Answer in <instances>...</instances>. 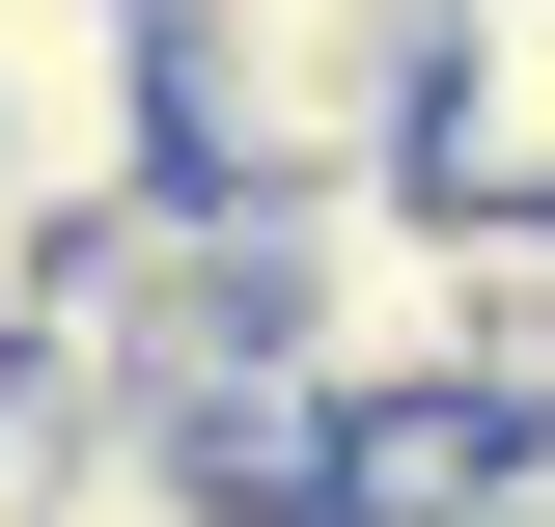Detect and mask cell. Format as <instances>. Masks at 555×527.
<instances>
[{
    "mask_svg": "<svg viewBox=\"0 0 555 527\" xmlns=\"http://www.w3.org/2000/svg\"><path fill=\"white\" fill-rule=\"evenodd\" d=\"M167 167L250 195V222L416 167V28L389 0H167Z\"/></svg>",
    "mask_w": 555,
    "mask_h": 527,
    "instance_id": "cell-1",
    "label": "cell"
},
{
    "mask_svg": "<svg viewBox=\"0 0 555 527\" xmlns=\"http://www.w3.org/2000/svg\"><path fill=\"white\" fill-rule=\"evenodd\" d=\"M0 195L28 222L167 195V0H0Z\"/></svg>",
    "mask_w": 555,
    "mask_h": 527,
    "instance_id": "cell-2",
    "label": "cell"
},
{
    "mask_svg": "<svg viewBox=\"0 0 555 527\" xmlns=\"http://www.w3.org/2000/svg\"><path fill=\"white\" fill-rule=\"evenodd\" d=\"M416 195L555 222V0H444L416 28Z\"/></svg>",
    "mask_w": 555,
    "mask_h": 527,
    "instance_id": "cell-3",
    "label": "cell"
},
{
    "mask_svg": "<svg viewBox=\"0 0 555 527\" xmlns=\"http://www.w3.org/2000/svg\"><path fill=\"white\" fill-rule=\"evenodd\" d=\"M0 361H56V222L0 195Z\"/></svg>",
    "mask_w": 555,
    "mask_h": 527,
    "instance_id": "cell-4",
    "label": "cell"
}]
</instances>
